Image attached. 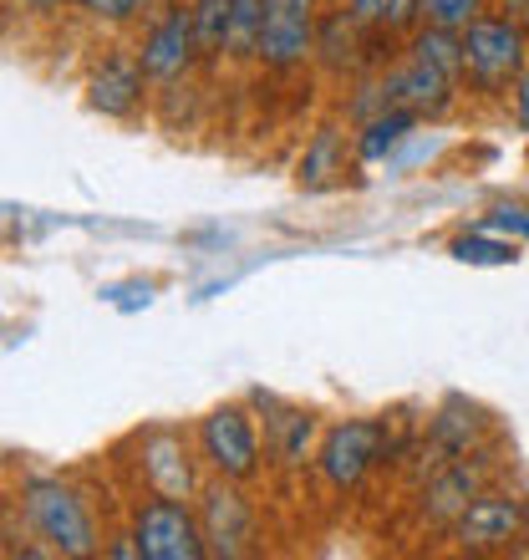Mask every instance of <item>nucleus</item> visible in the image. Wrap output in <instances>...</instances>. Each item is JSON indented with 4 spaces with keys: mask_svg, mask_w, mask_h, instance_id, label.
I'll return each instance as SVG.
<instances>
[{
    "mask_svg": "<svg viewBox=\"0 0 529 560\" xmlns=\"http://www.w3.org/2000/svg\"><path fill=\"white\" fill-rule=\"evenodd\" d=\"M15 500H21L26 530L42 540L46 556H97L103 550L97 520L72 485H61L51 474H31V479H21Z\"/></svg>",
    "mask_w": 529,
    "mask_h": 560,
    "instance_id": "f257e3e1",
    "label": "nucleus"
},
{
    "mask_svg": "<svg viewBox=\"0 0 529 560\" xmlns=\"http://www.w3.org/2000/svg\"><path fill=\"white\" fill-rule=\"evenodd\" d=\"M392 454H397V439L387 418H341L337 428H326L321 448H316V474L326 479V489L352 494Z\"/></svg>",
    "mask_w": 529,
    "mask_h": 560,
    "instance_id": "f03ea898",
    "label": "nucleus"
},
{
    "mask_svg": "<svg viewBox=\"0 0 529 560\" xmlns=\"http://www.w3.org/2000/svg\"><path fill=\"white\" fill-rule=\"evenodd\" d=\"M529 67V42L525 31H519L515 15H479L469 31H463V77H469L473 92H494L515 88V77Z\"/></svg>",
    "mask_w": 529,
    "mask_h": 560,
    "instance_id": "7ed1b4c3",
    "label": "nucleus"
},
{
    "mask_svg": "<svg viewBox=\"0 0 529 560\" xmlns=\"http://www.w3.org/2000/svg\"><path fill=\"white\" fill-rule=\"evenodd\" d=\"M199 458L209 464V474L220 479H255L264 464V443H260V418L250 402H220L214 413L199 418Z\"/></svg>",
    "mask_w": 529,
    "mask_h": 560,
    "instance_id": "20e7f679",
    "label": "nucleus"
},
{
    "mask_svg": "<svg viewBox=\"0 0 529 560\" xmlns=\"http://www.w3.org/2000/svg\"><path fill=\"white\" fill-rule=\"evenodd\" d=\"M128 530H132V540H138V556L143 560H199V556H209L199 510H189V500H174V494H153V500L132 504Z\"/></svg>",
    "mask_w": 529,
    "mask_h": 560,
    "instance_id": "39448f33",
    "label": "nucleus"
},
{
    "mask_svg": "<svg viewBox=\"0 0 529 560\" xmlns=\"http://www.w3.org/2000/svg\"><path fill=\"white\" fill-rule=\"evenodd\" d=\"M138 57H143L153 88H178V82H189V72L204 61L199 36H193L189 0H168V5L148 21L143 42H138Z\"/></svg>",
    "mask_w": 529,
    "mask_h": 560,
    "instance_id": "423d86ee",
    "label": "nucleus"
},
{
    "mask_svg": "<svg viewBox=\"0 0 529 560\" xmlns=\"http://www.w3.org/2000/svg\"><path fill=\"white\" fill-rule=\"evenodd\" d=\"M529 530V500L509 489H484L479 500L454 520V540L469 556H494V550H515Z\"/></svg>",
    "mask_w": 529,
    "mask_h": 560,
    "instance_id": "0eeeda50",
    "label": "nucleus"
},
{
    "mask_svg": "<svg viewBox=\"0 0 529 560\" xmlns=\"http://www.w3.org/2000/svg\"><path fill=\"white\" fill-rule=\"evenodd\" d=\"M148 88H153V77H148L138 46H107L87 77V107L113 122H128L143 113Z\"/></svg>",
    "mask_w": 529,
    "mask_h": 560,
    "instance_id": "6e6552de",
    "label": "nucleus"
},
{
    "mask_svg": "<svg viewBox=\"0 0 529 560\" xmlns=\"http://www.w3.org/2000/svg\"><path fill=\"white\" fill-rule=\"evenodd\" d=\"M316 5L310 0H264V26L255 61L270 72H295L316 57Z\"/></svg>",
    "mask_w": 529,
    "mask_h": 560,
    "instance_id": "1a4fd4ad",
    "label": "nucleus"
},
{
    "mask_svg": "<svg viewBox=\"0 0 529 560\" xmlns=\"http://www.w3.org/2000/svg\"><path fill=\"white\" fill-rule=\"evenodd\" d=\"M193 510H199V525H204V540H209V556H224L235 560L250 550L255 540V510L250 500L235 489V479H209V485H199V494H193Z\"/></svg>",
    "mask_w": 529,
    "mask_h": 560,
    "instance_id": "9d476101",
    "label": "nucleus"
},
{
    "mask_svg": "<svg viewBox=\"0 0 529 560\" xmlns=\"http://www.w3.org/2000/svg\"><path fill=\"white\" fill-rule=\"evenodd\" d=\"M489 474H494V454H489V448L443 464L438 474H427L423 494H418V515H423L427 525H448V530H454V520L489 489Z\"/></svg>",
    "mask_w": 529,
    "mask_h": 560,
    "instance_id": "9b49d317",
    "label": "nucleus"
},
{
    "mask_svg": "<svg viewBox=\"0 0 529 560\" xmlns=\"http://www.w3.org/2000/svg\"><path fill=\"white\" fill-rule=\"evenodd\" d=\"M489 439V413L484 408H473L469 398H448L438 413L427 418V439H423V469L438 474L443 464H454V458H469L479 454Z\"/></svg>",
    "mask_w": 529,
    "mask_h": 560,
    "instance_id": "f8f14e48",
    "label": "nucleus"
},
{
    "mask_svg": "<svg viewBox=\"0 0 529 560\" xmlns=\"http://www.w3.org/2000/svg\"><path fill=\"white\" fill-rule=\"evenodd\" d=\"M245 402H250L255 418L264 423V454L275 458V464H285V469H301L310 458V443H316V418L306 408L285 402L280 393H264V387H250Z\"/></svg>",
    "mask_w": 529,
    "mask_h": 560,
    "instance_id": "ddd939ff",
    "label": "nucleus"
},
{
    "mask_svg": "<svg viewBox=\"0 0 529 560\" xmlns=\"http://www.w3.org/2000/svg\"><path fill=\"white\" fill-rule=\"evenodd\" d=\"M138 474L153 494H174V500H193L199 494V474H193V454L189 443L178 439L174 428H153L143 439V458Z\"/></svg>",
    "mask_w": 529,
    "mask_h": 560,
    "instance_id": "4468645a",
    "label": "nucleus"
},
{
    "mask_svg": "<svg viewBox=\"0 0 529 560\" xmlns=\"http://www.w3.org/2000/svg\"><path fill=\"white\" fill-rule=\"evenodd\" d=\"M387 92H392V107H412L418 118H443L448 107H454V92L458 82L448 72H438V67H427V61L408 57L402 51V61H392L383 72Z\"/></svg>",
    "mask_w": 529,
    "mask_h": 560,
    "instance_id": "2eb2a0df",
    "label": "nucleus"
},
{
    "mask_svg": "<svg viewBox=\"0 0 529 560\" xmlns=\"http://www.w3.org/2000/svg\"><path fill=\"white\" fill-rule=\"evenodd\" d=\"M352 153H356V133L346 138L337 122H321V128L306 138L301 159H295V184H301V189H310V194L331 189V184H341V174H346Z\"/></svg>",
    "mask_w": 529,
    "mask_h": 560,
    "instance_id": "dca6fc26",
    "label": "nucleus"
},
{
    "mask_svg": "<svg viewBox=\"0 0 529 560\" xmlns=\"http://www.w3.org/2000/svg\"><path fill=\"white\" fill-rule=\"evenodd\" d=\"M316 61H321L331 77L367 72V26H362L346 5H341V11H326L321 21H316Z\"/></svg>",
    "mask_w": 529,
    "mask_h": 560,
    "instance_id": "f3484780",
    "label": "nucleus"
},
{
    "mask_svg": "<svg viewBox=\"0 0 529 560\" xmlns=\"http://www.w3.org/2000/svg\"><path fill=\"white\" fill-rule=\"evenodd\" d=\"M423 128V118L412 113V107H387L383 118H372L356 128V159L362 163H383L392 159L402 143H412V133Z\"/></svg>",
    "mask_w": 529,
    "mask_h": 560,
    "instance_id": "a211bd4d",
    "label": "nucleus"
},
{
    "mask_svg": "<svg viewBox=\"0 0 529 560\" xmlns=\"http://www.w3.org/2000/svg\"><path fill=\"white\" fill-rule=\"evenodd\" d=\"M402 51H408V57H418V61H427V67H438V72H448L454 82H463V31L423 21V26L408 36V46H402Z\"/></svg>",
    "mask_w": 529,
    "mask_h": 560,
    "instance_id": "6ab92c4d",
    "label": "nucleus"
},
{
    "mask_svg": "<svg viewBox=\"0 0 529 560\" xmlns=\"http://www.w3.org/2000/svg\"><path fill=\"white\" fill-rule=\"evenodd\" d=\"M189 11H193V36H199L204 61L230 57V0H189Z\"/></svg>",
    "mask_w": 529,
    "mask_h": 560,
    "instance_id": "aec40b11",
    "label": "nucleus"
},
{
    "mask_svg": "<svg viewBox=\"0 0 529 560\" xmlns=\"http://www.w3.org/2000/svg\"><path fill=\"white\" fill-rule=\"evenodd\" d=\"M448 250H454V260H463V266H515L519 260L515 240H494V230H479V224H473L469 235H458Z\"/></svg>",
    "mask_w": 529,
    "mask_h": 560,
    "instance_id": "412c9836",
    "label": "nucleus"
},
{
    "mask_svg": "<svg viewBox=\"0 0 529 560\" xmlns=\"http://www.w3.org/2000/svg\"><path fill=\"white\" fill-rule=\"evenodd\" d=\"M264 26V0H230V57L255 61Z\"/></svg>",
    "mask_w": 529,
    "mask_h": 560,
    "instance_id": "4be33fe9",
    "label": "nucleus"
},
{
    "mask_svg": "<svg viewBox=\"0 0 529 560\" xmlns=\"http://www.w3.org/2000/svg\"><path fill=\"white\" fill-rule=\"evenodd\" d=\"M423 15L433 26H454L469 31L479 15H484V0H423Z\"/></svg>",
    "mask_w": 529,
    "mask_h": 560,
    "instance_id": "5701e85b",
    "label": "nucleus"
},
{
    "mask_svg": "<svg viewBox=\"0 0 529 560\" xmlns=\"http://www.w3.org/2000/svg\"><path fill=\"white\" fill-rule=\"evenodd\" d=\"M423 21H427V15H423V0H387L383 26L392 31V36H402V42H408V36L423 26Z\"/></svg>",
    "mask_w": 529,
    "mask_h": 560,
    "instance_id": "b1692460",
    "label": "nucleus"
},
{
    "mask_svg": "<svg viewBox=\"0 0 529 560\" xmlns=\"http://www.w3.org/2000/svg\"><path fill=\"white\" fill-rule=\"evenodd\" d=\"M479 230H494V235H525L529 240V209H494L489 220H479Z\"/></svg>",
    "mask_w": 529,
    "mask_h": 560,
    "instance_id": "393cba45",
    "label": "nucleus"
},
{
    "mask_svg": "<svg viewBox=\"0 0 529 560\" xmlns=\"http://www.w3.org/2000/svg\"><path fill=\"white\" fill-rule=\"evenodd\" d=\"M341 5H346L362 26H383V15H387V0H341Z\"/></svg>",
    "mask_w": 529,
    "mask_h": 560,
    "instance_id": "a878e982",
    "label": "nucleus"
},
{
    "mask_svg": "<svg viewBox=\"0 0 529 560\" xmlns=\"http://www.w3.org/2000/svg\"><path fill=\"white\" fill-rule=\"evenodd\" d=\"M509 103H515V122L529 133V67L515 77V88H509Z\"/></svg>",
    "mask_w": 529,
    "mask_h": 560,
    "instance_id": "bb28decb",
    "label": "nucleus"
},
{
    "mask_svg": "<svg viewBox=\"0 0 529 560\" xmlns=\"http://www.w3.org/2000/svg\"><path fill=\"white\" fill-rule=\"evenodd\" d=\"M103 556H113V560H143V556H138V540H132V530L103 540Z\"/></svg>",
    "mask_w": 529,
    "mask_h": 560,
    "instance_id": "cd10ccee",
    "label": "nucleus"
},
{
    "mask_svg": "<svg viewBox=\"0 0 529 560\" xmlns=\"http://www.w3.org/2000/svg\"><path fill=\"white\" fill-rule=\"evenodd\" d=\"M61 0H21V11H36V15H51Z\"/></svg>",
    "mask_w": 529,
    "mask_h": 560,
    "instance_id": "c85d7f7f",
    "label": "nucleus"
},
{
    "mask_svg": "<svg viewBox=\"0 0 529 560\" xmlns=\"http://www.w3.org/2000/svg\"><path fill=\"white\" fill-rule=\"evenodd\" d=\"M499 11L504 15H519V11H529V0H499Z\"/></svg>",
    "mask_w": 529,
    "mask_h": 560,
    "instance_id": "c756f323",
    "label": "nucleus"
}]
</instances>
